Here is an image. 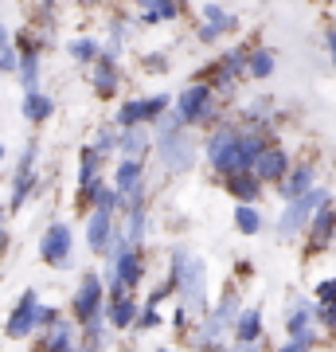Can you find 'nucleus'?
I'll list each match as a JSON object with an SVG mask.
<instances>
[{
	"instance_id": "nucleus-1",
	"label": "nucleus",
	"mask_w": 336,
	"mask_h": 352,
	"mask_svg": "<svg viewBox=\"0 0 336 352\" xmlns=\"http://www.w3.org/2000/svg\"><path fill=\"white\" fill-rule=\"evenodd\" d=\"M168 282H172V294H180L184 317H203L208 314V266H203V258H196V254L184 251V247H176Z\"/></svg>"
},
{
	"instance_id": "nucleus-2",
	"label": "nucleus",
	"mask_w": 336,
	"mask_h": 352,
	"mask_svg": "<svg viewBox=\"0 0 336 352\" xmlns=\"http://www.w3.org/2000/svg\"><path fill=\"white\" fill-rule=\"evenodd\" d=\"M102 309H106V289H102V278L98 274H82L75 289V302H71V317H75V325H94L102 321Z\"/></svg>"
},
{
	"instance_id": "nucleus-3",
	"label": "nucleus",
	"mask_w": 336,
	"mask_h": 352,
	"mask_svg": "<svg viewBox=\"0 0 336 352\" xmlns=\"http://www.w3.org/2000/svg\"><path fill=\"white\" fill-rule=\"evenodd\" d=\"M208 161H212L223 176L250 173L247 164H243V157H238V129H231V126L215 129V138L208 141Z\"/></svg>"
},
{
	"instance_id": "nucleus-4",
	"label": "nucleus",
	"mask_w": 336,
	"mask_h": 352,
	"mask_svg": "<svg viewBox=\"0 0 336 352\" xmlns=\"http://www.w3.org/2000/svg\"><path fill=\"white\" fill-rule=\"evenodd\" d=\"M324 204H328V192L324 188H309L305 196L289 200V208L282 212V219H278V235H282V239H293L301 227H305V219H309L317 208H324Z\"/></svg>"
},
{
	"instance_id": "nucleus-5",
	"label": "nucleus",
	"mask_w": 336,
	"mask_h": 352,
	"mask_svg": "<svg viewBox=\"0 0 336 352\" xmlns=\"http://www.w3.org/2000/svg\"><path fill=\"white\" fill-rule=\"evenodd\" d=\"M161 161L168 173H188L192 161H196V141L188 138L184 129H172V133H161Z\"/></svg>"
},
{
	"instance_id": "nucleus-6",
	"label": "nucleus",
	"mask_w": 336,
	"mask_h": 352,
	"mask_svg": "<svg viewBox=\"0 0 336 352\" xmlns=\"http://www.w3.org/2000/svg\"><path fill=\"white\" fill-rule=\"evenodd\" d=\"M36 305H39V294L36 289H24L20 298H16L12 314H8V321H4V333L12 340H24L36 333Z\"/></svg>"
},
{
	"instance_id": "nucleus-7",
	"label": "nucleus",
	"mask_w": 336,
	"mask_h": 352,
	"mask_svg": "<svg viewBox=\"0 0 336 352\" xmlns=\"http://www.w3.org/2000/svg\"><path fill=\"white\" fill-rule=\"evenodd\" d=\"M208 106H212V87L208 82H196V87H188L176 102V118H180V126H192V122H203L208 118Z\"/></svg>"
},
{
	"instance_id": "nucleus-8",
	"label": "nucleus",
	"mask_w": 336,
	"mask_h": 352,
	"mask_svg": "<svg viewBox=\"0 0 336 352\" xmlns=\"http://www.w3.org/2000/svg\"><path fill=\"white\" fill-rule=\"evenodd\" d=\"M110 289H133L145 278V258H141V251H125L117 263L110 266Z\"/></svg>"
},
{
	"instance_id": "nucleus-9",
	"label": "nucleus",
	"mask_w": 336,
	"mask_h": 352,
	"mask_svg": "<svg viewBox=\"0 0 336 352\" xmlns=\"http://www.w3.org/2000/svg\"><path fill=\"white\" fill-rule=\"evenodd\" d=\"M141 188H145L141 161H122V168H117V192H113V196H122L125 212H129V208H141Z\"/></svg>"
},
{
	"instance_id": "nucleus-10",
	"label": "nucleus",
	"mask_w": 336,
	"mask_h": 352,
	"mask_svg": "<svg viewBox=\"0 0 336 352\" xmlns=\"http://www.w3.org/2000/svg\"><path fill=\"white\" fill-rule=\"evenodd\" d=\"M71 227L67 223H51L47 235H43V243H39V258L51 266H63L67 263V254H71Z\"/></svg>"
},
{
	"instance_id": "nucleus-11",
	"label": "nucleus",
	"mask_w": 336,
	"mask_h": 352,
	"mask_svg": "<svg viewBox=\"0 0 336 352\" xmlns=\"http://www.w3.org/2000/svg\"><path fill=\"white\" fill-rule=\"evenodd\" d=\"M289 173V157H286V149H278V145H266V149L254 157V164H250V176L254 180H282V176Z\"/></svg>"
},
{
	"instance_id": "nucleus-12",
	"label": "nucleus",
	"mask_w": 336,
	"mask_h": 352,
	"mask_svg": "<svg viewBox=\"0 0 336 352\" xmlns=\"http://www.w3.org/2000/svg\"><path fill=\"white\" fill-rule=\"evenodd\" d=\"M286 333H289V340H317L309 298H293V305H289V314H286Z\"/></svg>"
},
{
	"instance_id": "nucleus-13",
	"label": "nucleus",
	"mask_w": 336,
	"mask_h": 352,
	"mask_svg": "<svg viewBox=\"0 0 336 352\" xmlns=\"http://www.w3.org/2000/svg\"><path fill=\"white\" fill-rule=\"evenodd\" d=\"M161 110H168V98H133V102H125L122 106V113H117V122H122L125 129H133V126H141V122H149V118H157Z\"/></svg>"
},
{
	"instance_id": "nucleus-14",
	"label": "nucleus",
	"mask_w": 336,
	"mask_h": 352,
	"mask_svg": "<svg viewBox=\"0 0 336 352\" xmlns=\"http://www.w3.org/2000/svg\"><path fill=\"white\" fill-rule=\"evenodd\" d=\"M75 344H78L75 321H67V317H55V321L43 329V352H71Z\"/></svg>"
},
{
	"instance_id": "nucleus-15",
	"label": "nucleus",
	"mask_w": 336,
	"mask_h": 352,
	"mask_svg": "<svg viewBox=\"0 0 336 352\" xmlns=\"http://www.w3.org/2000/svg\"><path fill=\"white\" fill-rule=\"evenodd\" d=\"M102 314L110 317L113 329H129L133 321H137V298L129 294V289H113V298L106 302V309Z\"/></svg>"
},
{
	"instance_id": "nucleus-16",
	"label": "nucleus",
	"mask_w": 336,
	"mask_h": 352,
	"mask_svg": "<svg viewBox=\"0 0 336 352\" xmlns=\"http://www.w3.org/2000/svg\"><path fill=\"white\" fill-rule=\"evenodd\" d=\"M36 153H39V145L36 141H27V149H24V157H20V164H16V188H12V208H20L24 204V196H27V188H32V180H36Z\"/></svg>"
},
{
	"instance_id": "nucleus-17",
	"label": "nucleus",
	"mask_w": 336,
	"mask_h": 352,
	"mask_svg": "<svg viewBox=\"0 0 336 352\" xmlns=\"http://www.w3.org/2000/svg\"><path fill=\"white\" fill-rule=\"evenodd\" d=\"M313 321L336 333V278H324L317 286V305H313Z\"/></svg>"
},
{
	"instance_id": "nucleus-18",
	"label": "nucleus",
	"mask_w": 336,
	"mask_h": 352,
	"mask_svg": "<svg viewBox=\"0 0 336 352\" xmlns=\"http://www.w3.org/2000/svg\"><path fill=\"white\" fill-rule=\"evenodd\" d=\"M231 28H235V16L223 12L219 4H208V8H203V24H199V39L212 43V39H219L223 32H231Z\"/></svg>"
},
{
	"instance_id": "nucleus-19",
	"label": "nucleus",
	"mask_w": 336,
	"mask_h": 352,
	"mask_svg": "<svg viewBox=\"0 0 336 352\" xmlns=\"http://www.w3.org/2000/svg\"><path fill=\"white\" fill-rule=\"evenodd\" d=\"M110 231H113V212H98V208H94V215H90V223H87V243H90V251L94 254L106 251Z\"/></svg>"
},
{
	"instance_id": "nucleus-20",
	"label": "nucleus",
	"mask_w": 336,
	"mask_h": 352,
	"mask_svg": "<svg viewBox=\"0 0 336 352\" xmlns=\"http://www.w3.org/2000/svg\"><path fill=\"white\" fill-rule=\"evenodd\" d=\"M231 333H235V344H250V340H262V309H243V314L235 317Z\"/></svg>"
},
{
	"instance_id": "nucleus-21",
	"label": "nucleus",
	"mask_w": 336,
	"mask_h": 352,
	"mask_svg": "<svg viewBox=\"0 0 336 352\" xmlns=\"http://www.w3.org/2000/svg\"><path fill=\"white\" fill-rule=\"evenodd\" d=\"M309 188H313V168L309 164H298L293 173L282 176V192H286V200H298V196H305Z\"/></svg>"
},
{
	"instance_id": "nucleus-22",
	"label": "nucleus",
	"mask_w": 336,
	"mask_h": 352,
	"mask_svg": "<svg viewBox=\"0 0 336 352\" xmlns=\"http://www.w3.org/2000/svg\"><path fill=\"white\" fill-rule=\"evenodd\" d=\"M333 231H336V212L324 204V208H317V219H313L309 243H313V247H324V243H333Z\"/></svg>"
},
{
	"instance_id": "nucleus-23",
	"label": "nucleus",
	"mask_w": 336,
	"mask_h": 352,
	"mask_svg": "<svg viewBox=\"0 0 336 352\" xmlns=\"http://www.w3.org/2000/svg\"><path fill=\"white\" fill-rule=\"evenodd\" d=\"M94 90H98V94H113V90H117V67H113V51L98 55V67H94Z\"/></svg>"
},
{
	"instance_id": "nucleus-24",
	"label": "nucleus",
	"mask_w": 336,
	"mask_h": 352,
	"mask_svg": "<svg viewBox=\"0 0 336 352\" xmlns=\"http://www.w3.org/2000/svg\"><path fill=\"white\" fill-rule=\"evenodd\" d=\"M227 192H231L235 200H243V204H254V196L262 192V184L250 173H235V176H227Z\"/></svg>"
},
{
	"instance_id": "nucleus-25",
	"label": "nucleus",
	"mask_w": 336,
	"mask_h": 352,
	"mask_svg": "<svg viewBox=\"0 0 336 352\" xmlns=\"http://www.w3.org/2000/svg\"><path fill=\"white\" fill-rule=\"evenodd\" d=\"M117 149L125 153V161H141V153L149 149V133H145L141 126L125 129V133H122V141H117Z\"/></svg>"
},
{
	"instance_id": "nucleus-26",
	"label": "nucleus",
	"mask_w": 336,
	"mask_h": 352,
	"mask_svg": "<svg viewBox=\"0 0 336 352\" xmlns=\"http://www.w3.org/2000/svg\"><path fill=\"white\" fill-rule=\"evenodd\" d=\"M122 239L129 251H137L141 243H145V208H129V223H125Z\"/></svg>"
},
{
	"instance_id": "nucleus-27",
	"label": "nucleus",
	"mask_w": 336,
	"mask_h": 352,
	"mask_svg": "<svg viewBox=\"0 0 336 352\" xmlns=\"http://www.w3.org/2000/svg\"><path fill=\"white\" fill-rule=\"evenodd\" d=\"M141 8H145V20L157 24V20H176L180 16V4L176 0H137Z\"/></svg>"
},
{
	"instance_id": "nucleus-28",
	"label": "nucleus",
	"mask_w": 336,
	"mask_h": 352,
	"mask_svg": "<svg viewBox=\"0 0 336 352\" xmlns=\"http://www.w3.org/2000/svg\"><path fill=\"white\" fill-rule=\"evenodd\" d=\"M235 227L243 231V235H258V231H262V215H258V208H250V204L235 208Z\"/></svg>"
},
{
	"instance_id": "nucleus-29",
	"label": "nucleus",
	"mask_w": 336,
	"mask_h": 352,
	"mask_svg": "<svg viewBox=\"0 0 336 352\" xmlns=\"http://www.w3.org/2000/svg\"><path fill=\"white\" fill-rule=\"evenodd\" d=\"M24 113L32 118V122H43V118H51V98L47 94H39V90H32L24 98Z\"/></svg>"
},
{
	"instance_id": "nucleus-30",
	"label": "nucleus",
	"mask_w": 336,
	"mask_h": 352,
	"mask_svg": "<svg viewBox=\"0 0 336 352\" xmlns=\"http://www.w3.org/2000/svg\"><path fill=\"white\" fill-rule=\"evenodd\" d=\"M247 67H250L254 78H266L274 71V55H270V51H254V55H247Z\"/></svg>"
},
{
	"instance_id": "nucleus-31",
	"label": "nucleus",
	"mask_w": 336,
	"mask_h": 352,
	"mask_svg": "<svg viewBox=\"0 0 336 352\" xmlns=\"http://www.w3.org/2000/svg\"><path fill=\"white\" fill-rule=\"evenodd\" d=\"M20 75H24V87H27V94H32L36 82H39V55H20Z\"/></svg>"
},
{
	"instance_id": "nucleus-32",
	"label": "nucleus",
	"mask_w": 336,
	"mask_h": 352,
	"mask_svg": "<svg viewBox=\"0 0 336 352\" xmlns=\"http://www.w3.org/2000/svg\"><path fill=\"white\" fill-rule=\"evenodd\" d=\"M98 180V153H82V168H78V184L87 188V184H94Z\"/></svg>"
},
{
	"instance_id": "nucleus-33",
	"label": "nucleus",
	"mask_w": 336,
	"mask_h": 352,
	"mask_svg": "<svg viewBox=\"0 0 336 352\" xmlns=\"http://www.w3.org/2000/svg\"><path fill=\"white\" fill-rule=\"evenodd\" d=\"M71 55H75L78 63H90V59H98V43L94 39H75L71 43Z\"/></svg>"
},
{
	"instance_id": "nucleus-34",
	"label": "nucleus",
	"mask_w": 336,
	"mask_h": 352,
	"mask_svg": "<svg viewBox=\"0 0 336 352\" xmlns=\"http://www.w3.org/2000/svg\"><path fill=\"white\" fill-rule=\"evenodd\" d=\"M219 67H223L227 75H238V71L247 67V51H227L223 59H219Z\"/></svg>"
},
{
	"instance_id": "nucleus-35",
	"label": "nucleus",
	"mask_w": 336,
	"mask_h": 352,
	"mask_svg": "<svg viewBox=\"0 0 336 352\" xmlns=\"http://www.w3.org/2000/svg\"><path fill=\"white\" fill-rule=\"evenodd\" d=\"M12 67H16V51L8 43V32L0 28V71H12Z\"/></svg>"
},
{
	"instance_id": "nucleus-36",
	"label": "nucleus",
	"mask_w": 336,
	"mask_h": 352,
	"mask_svg": "<svg viewBox=\"0 0 336 352\" xmlns=\"http://www.w3.org/2000/svg\"><path fill=\"white\" fill-rule=\"evenodd\" d=\"M110 149H117V138H113L110 129H102L98 141H94V149H90V153H98V157H102V153H110Z\"/></svg>"
},
{
	"instance_id": "nucleus-37",
	"label": "nucleus",
	"mask_w": 336,
	"mask_h": 352,
	"mask_svg": "<svg viewBox=\"0 0 336 352\" xmlns=\"http://www.w3.org/2000/svg\"><path fill=\"white\" fill-rule=\"evenodd\" d=\"M55 317H59L55 309H47V305H36V329H47Z\"/></svg>"
},
{
	"instance_id": "nucleus-38",
	"label": "nucleus",
	"mask_w": 336,
	"mask_h": 352,
	"mask_svg": "<svg viewBox=\"0 0 336 352\" xmlns=\"http://www.w3.org/2000/svg\"><path fill=\"white\" fill-rule=\"evenodd\" d=\"M161 325V317H157V309H149V305H145V314L137 317V329H157Z\"/></svg>"
},
{
	"instance_id": "nucleus-39",
	"label": "nucleus",
	"mask_w": 336,
	"mask_h": 352,
	"mask_svg": "<svg viewBox=\"0 0 336 352\" xmlns=\"http://www.w3.org/2000/svg\"><path fill=\"white\" fill-rule=\"evenodd\" d=\"M313 344H317V340H286L278 352H313Z\"/></svg>"
},
{
	"instance_id": "nucleus-40",
	"label": "nucleus",
	"mask_w": 336,
	"mask_h": 352,
	"mask_svg": "<svg viewBox=\"0 0 336 352\" xmlns=\"http://www.w3.org/2000/svg\"><path fill=\"white\" fill-rule=\"evenodd\" d=\"M172 129H184V126H180V118H176V113H164V118H161V133H172Z\"/></svg>"
},
{
	"instance_id": "nucleus-41",
	"label": "nucleus",
	"mask_w": 336,
	"mask_h": 352,
	"mask_svg": "<svg viewBox=\"0 0 336 352\" xmlns=\"http://www.w3.org/2000/svg\"><path fill=\"white\" fill-rule=\"evenodd\" d=\"M324 47H328V55H333V63H336V28L324 32Z\"/></svg>"
},
{
	"instance_id": "nucleus-42",
	"label": "nucleus",
	"mask_w": 336,
	"mask_h": 352,
	"mask_svg": "<svg viewBox=\"0 0 336 352\" xmlns=\"http://www.w3.org/2000/svg\"><path fill=\"white\" fill-rule=\"evenodd\" d=\"M227 352H262V340H250V344H235V349H227Z\"/></svg>"
},
{
	"instance_id": "nucleus-43",
	"label": "nucleus",
	"mask_w": 336,
	"mask_h": 352,
	"mask_svg": "<svg viewBox=\"0 0 336 352\" xmlns=\"http://www.w3.org/2000/svg\"><path fill=\"white\" fill-rule=\"evenodd\" d=\"M4 243H8V235H4V208H0V251H4Z\"/></svg>"
},
{
	"instance_id": "nucleus-44",
	"label": "nucleus",
	"mask_w": 336,
	"mask_h": 352,
	"mask_svg": "<svg viewBox=\"0 0 336 352\" xmlns=\"http://www.w3.org/2000/svg\"><path fill=\"white\" fill-rule=\"evenodd\" d=\"M199 352H227L223 344H208V349H199Z\"/></svg>"
},
{
	"instance_id": "nucleus-45",
	"label": "nucleus",
	"mask_w": 336,
	"mask_h": 352,
	"mask_svg": "<svg viewBox=\"0 0 336 352\" xmlns=\"http://www.w3.org/2000/svg\"><path fill=\"white\" fill-rule=\"evenodd\" d=\"M39 4H43V8H51V4H55V0H39Z\"/></svg>"
},
{
	"instance_id": "nucleus-46",
	"label": "nucleus",
	"mask_w": 336,
	"mask_h": 352,
	"mask_svg": "<svg viewBox=\"0 0 336 352\" xmlns=\"http://www.w3.org/2000/svg\"><path fill=\"white\" fill-rule=\"evenodd\" d=\"M157 352H176V349H157Z\"/></svg>"
},
{
	"instance_id": "nucleus-47",
	"label": "nucleus",
	"mask_w": 336,
	"mask_h": 352,
	"mask_svg": "<svg viewBox=\"0 0 336 352\" xmlns=\"http://www.w3.org/2000/svg\"><path fill=\"white\" fill-rule=\"evenodd\" d=\"M0 157H4V145H0Z\"/></svg>"
}]
</instances>
